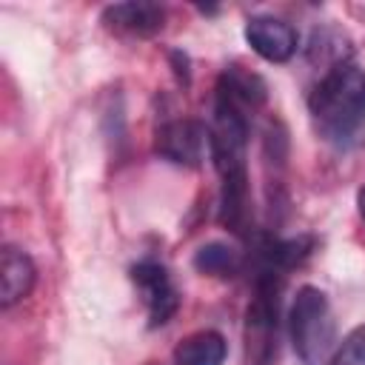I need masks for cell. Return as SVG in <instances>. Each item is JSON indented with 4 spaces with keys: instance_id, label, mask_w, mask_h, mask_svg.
Here are the masks:
<instances>
[{
    "instance_id": "6da1fadb",
    "label": "cell",
    "mask_w": 365,
    "mask_h": 365,
    "mask_svg": "<svg viewBox=\"0 0 365 365\" xmlns=\"http://www.w3.org/2000/svg\"><path fill=\"white\" fill-rule=\"evenodd\" d=\"M211 160L220 174V220L234 234L248 228V111L217 94L208 128Z\"/></svg>"
},
{
    "instance_id": "7a4b0ae2",
    "label": "cell",
    "mask_w": 365,
    "mask_h": 365,
    "mask_svg": "<svg viewBox=\"0 0 365 365\" xmlns=\"http://www.w3.org/2000/svg\"><path fill=\"white\" fill-rule=\"evenodd\" d=\"M308 108L322 140L339 148L351 145L365 125V71L354 63H336L314 86Z\"/></svg>"
},
{
    "instance_id": "3957f363",
    "label": "cell",
    "mask_w": 365,
    "mask_h": 365,
    "mask_svg": "<svg viewBox=\"0 0 365 365\" xmlns=\"http://www.w3.org/2000/svg\"><path fill=\"white\" fill-rule=\"evenodd\" d=\"M285 265L274 257L271 245L262 248V265L257 268L254 297L245 308V365H274L277 359V317L279 288Z\"/></svg>"
},
{
    "instance_id": "277c9868",
    "label": "cell",
    "mask_w": 365,
    "mask_h": 365,
    "mask_svg": "<svg viewBox=\"0 0 365 365\" xmlns=\"http://www.w3.org/2000/svg\"><path fill=\"white\" fill-rule=\"evenodd\" d=\"M288 328L297 356L305 365H322L334 348V314L328 297L314 285H302L291 302Z\"/></svg>"
},
{
    "instance_id": "5b68a950",
    "label": "cell",
    "mask_w": 365,
    "mask_h": 365,
    "mask_svg": "<svg viewBox=\"0 0 365 365\" xmlns=\"http://www.w3.org/2000/svg\"><path fill=\"white\" fill-rule=\"evenodd\" d=\"M131 282L145 305V314H148V325L151 328H160L165 325L177 308H180V294L168 277V271L154 262V259H143L131 268Z\"/></svg>"
},
{
    "instance_id": "8992f818",
    "label": "cell",
    "mask_w": 365,
    "mask_h": 365,
    "mask_svg": "<svg viewBox=\"0 0 365 365\" xmlns=\"http://www.w3.org/2000/svg\"><path fill=\"white\" fill-rule=\"evenodd\" d=\"M154 148L160 157H165L174 165L197 168V165H202L205 151H211L208 128L197 120H171V123L160 125Z\"/></svg>"
},
{
    "instance_id": "52a82bcc",
    "label": "cell",
    "mask_w": 365,
    "mask_h": 365,
    "mask_svg": "<svg viewBox=\"0 0 365 365\" xmlns=\"http://www.w3.org/2000/svg\"><path fill=\"white\" fill-rule=\"evenodd\" d=\"M245 40L254 48V54H259L268 63H288L297 51V31L291 23L279 20V17H251L245 23Z\"/></svg>"
},
{
    "instance_id": "ba28073f",
    "label": "cell",
    "mask_w": 365,
    "mask_h": 365,
    "mask_svg": "<svg viewBox=\"0 0 365 365\" xmlns=\"http://www.w3.org/2000/svg\"><path fill=\"white\" fill-rule=\"evenodd\" d=\"M100 20L114 34L125 37H154L165 26V11L157 3H114L106 6Z\"/></svg>"
},
{
    "instance_id": "9c48e42d",
    "label": "cell",
    "mask_w": 365,
    "mask_h": 365,
    "mask_svg": "<svg viewBox=\"0 0 365 365\" xmlns=\"http://www.w3.org/2000/svg\"><path fill=\"white\" fill-rule=\"evenodd\" d=\"M34 279H37V268L31 257L17 245H6L0 251V305L11 308L23 302L31 294Z\"/></svg>"
},
{
    "instance_id": "30bf717a",
    "label": "cell",
    "mask_w": 365,
    "mask_h": 365,
    "mask_svg": "<svg viewBox=\"0 0 365 365\" xmlns=\"http://www.w3.org/2000/svg\"><path fill=\"white\" fill-rule=\"evenodd\" d=\"M228 345L217 331H194L174 348V365H222Z\"/></svg>"
},
{
    "instance_id": "8fae6325",
    "label": "cell",
    "mask_w": 365,
    "mask_h": 365,
    "mask_svg": "<svg viewBox=\"0 0 365 365\" xmlns=\"http://www.w3.org/2000/svg\"><path fill=\"white\" fill-rule=\"evenodd\" d=\"M194 268L208 277H234L240 271V257L234 248H228L222 242H208V245L197 248Z\"/></svg>"
},
{
    "instance_id": "7c38bea8",
    "label": "cell",
    "mask_w": 365,
    "mask_h": 365,
    "mask_svg": "<svg viewBox=\"0 0 365 365\" xmlns=\"http://www.w3.org/2000/svg\"><path fill=\"white\" fill-rule=\"evenodd\" d=\"M328 365H365V325H356L334 348Z\"/></svg>"
},
{
    "instance_id": "4fadbf2b",
    "label": "cell",
    "mask_w": 365,
    "mask_h": 365,
    "mask_svg": "<svg viewBox=\"0 0 365 365\" xmlns=\"http://www.w3.org/2000/svg\"><path fill=\"white\" fill-rule=\"evenodd\" d=\"M356 205H359V217H362V222H365V185H362L359 194H356Z\"/></svg>"
},
{
    "instance_id": "5bb4252c",
    "label": "cell",
    "mask_w": 365,
    "mask_h": 365,
    "mask_svg": "<svg viewBox=\"0 0 365 365\" xmlns=\"http://www.w3.org/2000/svg\"><path fill=\"white\" fill-rule=\"evenodd\" d=\"M148 365H154V362H148Z\"/></svg>"
}]
</instances>
